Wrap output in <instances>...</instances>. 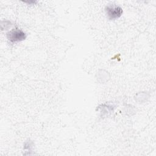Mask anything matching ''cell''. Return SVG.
Returning a JSON list of instances; mask_svg holds the SVG:
<instances>
[{
	"label": "cell",
	"mask_w": 156,
	"mask_h": 156,
	"mask_svg": "<svg viewBox=\"0 0 156 156\" xmlns=\"http://www.w3.org/2000/svg\"><path fill=\"white\" fill-rule=\"evenodd\" d=\"M27 37L26 34L21 29L15 28L7 34V38L10 43H15L24 40Z\"/></svg>",
	"instance_id": "1"
},
{
	"label": "cell",
	"mask_w": 156,
	"mask_h": 156,
	"mask_svg": "<svg viewBox=\"0 0 156 156\" xmlns=\"http://www.w3.org/2000/svg\"><path fill=\"white\" fill-rule=\"evenodd\" d=\"M105 11L109 20L119 18L123 12L122 8L115 4H108L105 7Z\"/></svg>",
	"instance_id": "2"
}]
</instances>
